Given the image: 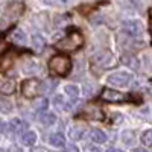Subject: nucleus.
Wrapping results in <instances>:
<instances>
[{
    "mask_svg": "<svg viewBox=\"0 0 152 152\" xmlns=\"http://www.w3.org/2000/svg\"><path fill=\"white\" fill-rule=\"evenodd\" d=\"M49 69L58 76H67L72 70V61L66 55H55L49 61Z\"/></svg>",
    "mask_w": 152,
    "mask_h": 152,
    "instance_id": "obj_1",
    "label": "nucleus"
},
{
    "mask_svg": "<svg viewBox=\"0 0 152 152\" xmlns=\"http://www.w3.org/2000/svg\"><path fill=\"white\" fill-rule=\"evenodd\" d=\"M84 46V37L78 31H72L67 37H64L61 41L56 43V49L59 50H76Z\"/></svg>",
    "mask_w": 152,
    "mask_h": 152,
    "instance_id": "obj_2",
    "label": "nucleus"
},
{
    "mask_svg": "<svg viewBox=\"0 0 152 152\" xmlns=\"http://www.w3.org/2000/svg\"><path fill=\"white\" fill-rule=\"evenodd\" d=\"M21 93L24 97L28 99H35L38 94L41 93V82L35 79V78H29L21 84Z\"/></svg>",
    "mask_w": 152,
    "mask_h": 152,
    "instance_id": "obj_3",
    "label": "nucleus"
},
{
    "mask_svg": "<svg viewBox=\"0 0 152 152\" xmlns=\"http://www.w3.org/2000/svg\"><path fill=\"white\" fill-rule=\"evenodd\" d=\"M91 62L99 69H111L116 64V58H114V55L110 50H102V52H99L97 55L93 56Z\"/></svg>",
    "mask_w": 152,
    "mask_h": 152,
    "instance_id": "obj_4",
    "label": "nucleus"
},
{
    "mask_svg": "<svg viewBox=\"0 0 152 152\" xmlns=\"http://www.w3.org/2000/svg\"><path fill=\"white\" fill-rule=\"evenodd\" d=\"M132 79V75L128 73V72H116L108 76V84L110 85H114V87H123L128 82H131Z\"/></svg>",
    "mask_w": 152,
    "mask_h": 152,
    "instance_id": "obj_5",
    "label": "nucleus"
},
{
    "mask_svg": "<svg viewBox=\"0 0 152 152\" xmlns=\"http://www.w3.org/2000/svg\"><path fill=\"white\" fill-rule=\"evenodd\" d=\"M100 97L107 100V102H125V100H128V94L113 90V88H105L102 94H100Z\"/></svg>",
    "mask_w": 152,
    "mask_h": 152,
    "instance_id": "obj_6",
    "label": "nucleus"
},
{
    "mask_svg": "<svg viewBox=\"0 0 152 152\" xmlns=\"http://www.w3.org/2000/svg\"><path fill=\"white\" fill-rule=\"evenodd\" d=\"M123 29L131 37H138L143 34V24L138 20H126L123 23Z\"/></svg>",
    "mask_w": 152,
    "mask_h": 152,
    "instance_id": "obj_7",
    "label": "nucleus"
},
{
    "mask_svg": "<svg viewBox=\"0 0 152 152\" xmlns=\"http://www.w3.org/2000/svg\"><path fill=\"white\" fill-rule=\"evenodd\" d=\"M28 128L29 125L21 119H12L8 123V132L11 134H23L24 131H28Z\"/></svg>",
    "mask_w": 152,
    "mask_h": 152,
    "instance_id": "obj_8",
    "label": "nucleus"
},
{
    "mask_svg": "<svg viewBox=\"0 0 152 152\" xmlns=\"http://www.w3.org/2000/svg\"><path fill=\"white\" fill-rule=\"evenodd\" d=\"M23 9H24L23 3H20V2H12V3H9V5L6 6V9H5V15L9 17L11 20L18 18V17L23 14Z\"/></svg>",
    "mask_w": 152,
    "mask_h": 152,
    "instance_id": "obj_9",
    "label": "nucleus"
},
{
    "mask_svg": "<svg viewBox=\"0 0 152 152\" xmlns=\"http://www.w3.org/2000/svg\"><path fill=\"white\" fill-rule=\"evenodd\" d=\"M15 91V82L9 78H2L0 79V93L11 94Z\"/></svg>",
    "mask_w": 152,
    "mask_h": 152,
    "instance_id": "obj_10",
    "label": "nucleus"
},
{
    "mask_svg": "<svg viewBox=\"0 0 152 152\" xmlns=\"http://www.w3.org/2000/svg\"><path fill=\"white\" fill-rule=\"evenodd\" d=\"M31 43H32V49L35 50V52H41V50L44 49V46H46V40H44V37H43V35H40V34H34V35H32Z\"/></svg>",
    "mask_w": 152,
    "mask_h": 152,
    "instance_id": "obj_11",
    "label": "nucleus"
},
{
    "mask_svg": "<svg viewBox=\"0 0 152 152\" xmlns=\"http://www.w3.org/2000/svg\"><path fill=\"white\" fill-rule=\"evenodd\" d=\"M88 137H90V140H93L94 143H105L107 142V134L102 129H96V128L90 129Z\"/></svg>",
    "mask_w": 152,
    "mask_h": 152,
    "instance_id": "obj_12",
    "label": "nucleus"
},
{
    "mask_svg": "<svg viewBox=\"0 0 152 152\" xmlns=\"http://www.w3.org/2000/svg\"><path fill=\"white\" fill-rule=\"evenodd\" d=\"M11 38H12V41H14L15 44H18V46H24V44H26V41H28L26 34H24L21 29H15L14 32H12Z\"/></svg>",
    "mask_w": 152,
    "mask_h": 152,
    "instance_id": "obj_13",
    "label": "nucleus"
},
{
    "mask_svg": "<svg viewBox=\"0 0 152 152\" xmlns=\"http://www.w3.org/2000/svg\"><path fill=\"white\" fill-rule=\"evenodd\" d=\"M49 143L52 145L53 148H62L66 145V137L62 135L61 132H56V134H52L49 138Z\"/></svg>",
    "mask_w": 152,
    "mask_h": 152,
    "instance_id": "obj_14",
    "label": "nucleus"
},
{
    "mask_svg": "<svg viewBox=\"0 0 152 152\" xmlns=\"http://www.w3.org/2000/svg\"><path fill=\"white\" fill-rule=\"evenodd\" d=\"M21 142L26 145V146L35 145V142H37V132H35V131H31V129L24 131L23 135H21Z\"/></svg>",
    "mask_w": 152,
    "mask_h": 152,
    "instance_id": "obj_15",
    "label": "nucleus"
},
{
    "mask_svg": "<svg viewBox=\"0 0 152 152\" xmlns=\"http://www.w3.org/2000/svg\"><path fill=\"white\" fill-rule=\"evenodd\" d=\"M55 122H56V116L53 113H43L40 116V123L43 126H50V125H53Z\"/></svg>",
    "mask_w": 152,
    "mask_h": 152,
    "instance_id": "obj_16",
    "label": "nucleus"
},
{
    "mask_svg": "<svg viewBox=\"0 0 152 152\" xmlns=\"http://www.w3.org/2000/svg\"><path fill=\"white\" fill-rule=\"evenodd\" d=\"M135 132L134 131H131V129H128V131H123V134H122V140H123V143L125 145H128V146H132L134 143H135Z\"/></svg>",
    "mask_w": 152,
    "mask_h": 152,
    "instance_id": "obj_17",
    "label": "nucleus"
},
{
    "mask_svg": "<svg viewBox=\"0 0 152 152\" xmlns=\"http://www.w3.org/2000/svg\"><path fill=\"white\" fill-rule=\"evenodd\" d=\"M85 114H87V117H90V119H97V120H100V119L104 117L102 111H100L99 108H96V107H88V108L85 110Z\"/></svg>",
    "mask_w": 152,
    "mask_h": 152,
    "instance_id": "obj_18",
    "label": "nucleus"
},
{
    "mask_svg": "<svg viewBox=\"0 0 152 152\" xmlns=\"http://www.w3.org/2000/svg\"><path fill=\"white\" fill-rule=\"evenodd\" d=\"M122 61H123L125 66H128V67L132 69V70H137V69H138V59H137L135 56H132V55H125Z\"/></svg>",
    "mask_w": 152,
    "mask_h": 152,
    "instance_id": "obj_19",
    "label": "nucleus"
},
{
    "mask_svg": "<svg viewBox=\"0 0 152 152\" xmlns=\"http://www.w3.org/2000/svg\"><path fill=\"white\" fill-rule=\"evenodd\" d=\"M84 135V128L82 126H73V128L69 131V137L72 140H81Z\"/></svg>",
    "mask_w": 152,
    "mask_h": 152,
    "instance_id": "obj_20",
    "label": "nucleus"
},
{
    "mask_svg": "<svg viewBox=\"0 0 152 152\" xmlns=\"http://www.w3.org/2000/svg\"><path fill=\"white\" fill-rule=\"evenodd\" d=\"M43 2L49 6H55V8H64L67 6L72 0H43Z\"/></svg>",
    "mask_w": 152,
    "mask_h": 152,
    "instance_id": "obj_21",
    "label": "nucleus"
},
{
    "mask_svg": "<svg viewBox=\"0 0 152 152\" xmlns=\"http://www.w3.org/2000/svg\"><path fill=\"white\" fill-rule=\"evenodd\" d=\"M56 82L53 79H46L44 82H41V93H50L55 88Z\"/></svg>",
    "mask_w": 152,
    "mask_h": 152,
    "instance_id": "obj_22",
    "label": "nucleus"
},
{
    "mask_svg": "<svg viewBox=\"0 0 152 152\" xmlns=\"http://www.w3.org/2000/svg\"><path fill=\"white\" fill-rule=\"evenodd\" d=\"M64 90H66V94H69L70 97H78L79 96V88L76 87V85H66L64 87Z\"/></svg>",
    "mask_w": 152,
    "mask_h": 152,
    "instance_id": "obj_23",
    "label": "nucleus"
},
{
    "mask_svg": "<svg viewBox=\"0 0 152 152\" xmlns=\"http://www.w3.org/2000/svg\"><path fill=\"white\" fill-rule=\"evenodd\" d=\"M142 143L145 146H152V129H146L142 134Z\"/></svg>",
    "mask_w": 152,
    "mask_h": 152,
    "instance_id": "obj_24",
    "label": "nucleus"
},
{
    "mask_svg": "<svg viewBox=\"0 0 152 152\" xmlns=\"http://www.w3.org/2000/svg\"><path fill=\"white\" fill-rule=\"evenodd\" d=\"M0 111L2 113H11L12 111V104L8 99H2L0 97Z\"/></svg>",
    "mask_w": 152,
    "mask_h": 152,
    "instance_id": "obj_25",
    "label": "nucleus"
},
{
    "mask_svg": "<svg viewBox=\"0 0 152 152\" xmlns=\"http://www.w3.org/2000/svg\"><path fill=\"white\" fill-rule=\"evenodd\" d=\"M53 107H56V108H67V104L64 102V99H62V96H59V94H56L55 97H53Z\"/></svg>",
    "mask_w": 152,
    "mask_h": 152,
    "instance_id": "obj_26",
    "label": "nucleus"
},
{
    "mask_svg": "<svg viewBox=\"0 0 152 152\" xmlns=\"http://www.w3.org/2000/svg\"><path fill=\"white\" fill-rule=\"evenodd\" d=\"M35 108H37L38 111H44V110L47 108V100H46V99H40V100L35 104Z\"/></svg>",
    "mask_w": 152,
    "mask_h": 152,
    "instance_id": "obj_27",
    "label": "nucleus"
},
{
    "mask_svg": "<svg viewBox=\"0 0 152 152\" xmlns=\"http://www.w3.org/2000/svg\"><path fill=\"white\" fill-rule=\"evenodd\" d=\"M34 70H38V66L35 64L34 61H29V66L24 67V72H34Z\"/></svg>",
    "mask_w": 152,
    "mask_h": 152,
    "instance_id": "obj_28",
    "label": "nucleus"
},
{
    "mask_svg": "<svg viewBox=\"0 0 152 152\" xmlns=\"http://www.w3.org/2000/svg\"><path fill=\"white\" fill-rule=\"evenodd\" d=\"M64 152H79V149L76 148L75 145H66V148H64Z\"/></svg>",
    "mask_w": 152,
    "mask_h": 152,
    "instance_id": "obj_29",
    "label": "nucleus"
},
{
    "mask_svg": "<svg viewBox=\"0 0 152 152\" xmlns=\"http://www.w3.org/2000/svg\"><path fill=\"white\" fill-rule=\"evenodd\" d=\"M85 152H99V148H96V146H93V145H88V146L85 148Z\"/></svg>",
    "mask_w": 152,
    "mask_h": 152,
    "instance_id": "obj_30",
    "label": "nucleus"
},
{
    "mask_svg": "<svg viewBox=\"0 0 152 152\" xmlns=\"http://www.w3.org/2000/svg\"><path fill=\"white\" fill-rule=\"evenodd\" d=\"M11 152H23V151H21V148H20V146L12 145V146H11Z\"/></svg>",
    "mask_w": 152,
    "mask_h": 152,
    "instance_id": "obj_31",
    "label": "nucleus"
},
{
    "mask_svg": "<svg viewBox=\"0 0 152 152\" xmlns=\"http://www.w3.org/2000/svg\"><path fill=\"white\" fill-rule=\"evenodd\" d=\"M132 152H148V151H145L142 148H135V149H132Z\"/></svg>",
    "mask_w": 152,
    "mask_h": 152,
    "instance_id": "obj_32",
    "label": "nucleus"
},
{
    "mask_svg": "<svg viewBox=\"0 0 152 152\" xmlns=\"http://www.w3.org/2000/svg\"><path fill=\"white\" fill-rule=\"evenodd\" d=\"M108 152H123L122 149H116V148H111V149H108Z\"/></svg>",
    "mask_w": 152,
    "mask_h": 152,
    "instance_id": "obj_33",
    "label": "nucleus"
},
{
    "mask_svg": "<svg viewBox=\"0 0 152 152\" xmlns=\"http://www.w3.org/2000/svg\"><path fill=\"white\" fill-rule=\"evenodd\" d=\"M0 152H6V151H5V149H0Z\"/></svg>",
    "mask_w": 152,
    "mask_h": 152,
    "instance_id": "obj_34",
    "label": "nucleus"
},
{
    "mask_svg": "<svg viewBox=\"0 0 152 152\" xmlns=\"http://www.w3.org/2000/svg\"><path fill=\"white\" fill-rule=\"evenodd\" d=\"M151 31H152V20H151Z\"/></svg>",
    "mask_w": 152,
    "mask_h": 152,
    "instance_id": "obj_35",
    "label": "nucleus"
},
{
    "mask_svg": "<svg viewBox=\"0 0 152 152\" xmlns=\"http://www.w3.org/2000/svg\"><path fill=\"white\" fill-rule=\"evenodd\" d=\"M0 128H2V120H0Z\"/></svg>",
    "mask_w": 152,
    "mask_h": 152,
    "instance_id": "obj_36",
    "label": "nucleus"
}]
</instances>
